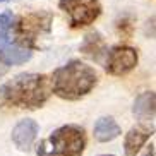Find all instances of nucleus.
Here are the masks:
<instances>
[{
    "mask_svg": "<svg viewBox=\"0 0 156 156\" xmlns=\"http://www.w3.org/2000/svg\"><path fill=\"white\" fill-rule=\"evenodd\" d=\"M81 51H83L84 55L91 57V58H94V60H101V57L108 53L105 40H103L101 34H98V33H89V34L84 38L83 45H81Z\"/></svg>",
    "mask_w": 156,
    "mask_h": 156,
    "instance_id": "12",
    "label": "nucleus"
},
{
    "mask_svg": "<svg viewBox=\"0 0 156 156\" xmlns=\"http://www.w3.org/2000/svg\"><path fill=\"white\" fill-rule=\"evenodd\" d=\"M51 93L67 101H77L94 89L98 72L81 60H70L53 72L50 79Z\"/></svg>",
    "mask_w": 156,
    "mask_h": 156,
    "instance_id": "2",
    "label": "nucleus"
},
{
    "mask_svg": "<svg viewBox=\"0 0 156 156\" xmlns=\"http://www.w3.org/2000/svg\"><path fill=\"white\" fill-rule=\"evenodd\" d=\"M132 113L139 120V125L154 129V93L153 91L141 93L134 101Z\"/></svg>",
    "mask_w": 156,
    "mask_h": 156,
    "instance_id": "9",
    "label": "nucleus"
},
{
    "mask_svg": "<svg viewBox=\"0 0 156 156\" xmlns=\"http://www.w3.org/2000/svg\"><path fill=\"white\" fill-rule=\"evenodd\" d=\"M38 130H40V125H38L36 120L33 119L21 120L12 129V142L21 151H29L38 137Z\"/></svg>",
    "mask_w": 156,
    "mask_h": 156,
    "instance_id": "8",
    "label": "nucleus"
},
{
    "mask_svg": "<svg viewBox=\"0 0 156 156\" xmlns=\"http://www.w3.org/2000/svg\"><path fill=\"white\" fill-rule=\"evenodd\" d=\"M93 134L98 142H110L122 134V129L113 120V117H100L94 124Z\"/></svg>",
    "mask_w": 156,
    "mask_h": 156,
    "instance_id": "11",
    "label": "nucleus"
},
{
    "mask_svg": "<svg viewBox=\"0 0 156 156\" xmlns=\"http://www.w3.org/2000/svg\"><path fill=\"white\" fill-rule=\"evenodd\" d=\"M86 147V132L81 125L67 124L55 129L38 144V156H83Z\"/></svg>",
    "mask_w": 156,
    "mask_h": 156,
    "instance_id": "3",
    "label": "nucleus"
},
{
    "mask_svg": "<svg viewBox=\"0 0 156 156\" xmlns=\"http://www.w3.org/2000/svg\"><path fill=\"white\" fill-rule=\"evenodd\" d=\"M51 16L50 14H29L23 16L12 23V31L19 45L31 50V46L36 45V40L41 34L50 31Z\"/></svg>",
    "mask_w": 156,
    "mask_h": 156,
    "instance_id": "5",
    "label": "nucleus"
},
{
    "mask_svg": "<svg viewBox=\"0 0 156 156\" xmlns=\"http://www.w3.org/2000/svg\"><path fill=\"white\" fill-rule=\"evenodd\" d=\"M103 156H113V154H103Z\"/></svg>",
    "mask_w": 156,
    "mask_h": 156,
    "instance_id": "14",
    "label": "nucleus"
},
{
    "mask_svg": "<svg viewBox=\"0 0 156 156\" xmlns=\"http://www.w3.org/2000/svg\"><path fill=\"white\" fill-rule=\"evenodd\" d=\"M12 23L14 16L10 12L0 14V62L5 65H21L31 58V50L17 43Z\"/></svg>",
    "mask_w": 156,
    "mask_h": 156,
    "instance_id": "4",
    "label": "nucleus"
},
{
    "mask_svg": "<svg viewBox=\"0 0 156 156\" xmlns=\"http://www.w3.org/2000/svg\"><path fill=\"white\" fill-rule=\"evenodd\" d=\"M58 7L69 14L72 28H86L101 14L100 0H60Z\"/></svg>",
    "mask_w": 156,
    "mask_h": 156,
    "instance_id": "6",
    "label": "nucleus"
},
{
    "mask_svg": "<svg viewBox=\"0 0 156 156\" xmlns=\"http://www.w3.org/2000/svg\"><path fill=\"white\" fill-rule=\"evenodd\" d=\"M142 156H154V142H151L149 146H146V149H144Z\"/></svg>",
    "mask_w": 156,
    "mask_h": 156,
    "instance_id": "13",
    "label": "nucleus"
},
{
    "mask_svg": "<svg viewBox=\"0 0 156 156\" xmlns=\"http://www.w3.org/2000/svg\"><path fill=\"white\" fill-rule=\"evenodd\" d=\"M50 94L51 83L45 74H19L0 87V98L5 105L28 110L41 108Z\"/></svg>",
    "mask_w": 156,
    "mask_h": 156,
    "instance_id": "1",
    "label": "nucleus"
},
{
    "mask_svg": "<svg viewBox=\"0 0 156 156\" xmlns=\"http://www.w3.org/2000/svg\"><path fill=\"white\" fill-rule=\"evenodd\" d=\"M153 129L142 127V125H136L125 134L124 137V153L125 156H136L139 151H141L146 141L151 137Z\"/></svg>",
    "mask_w": 156,
    "mask_h": 156,
    "instance_id": "10",
    "label": "nucleus"
},
{
    "mask_svg": "<svg viewBox=\"0 0 156 156\" xmlns=\"http://www.w3.org/2000/svg\"><path fill=\"white\" fill-rule=\"evenodd\" d=\"M0 2H7V0H0Z\"/></svg>",
    "mask_w": 156,
    "mask_h": 156,
    "instance_id": "15",
    "label": "nucleus"
},
{
    "mask_svg": "<svg viewBox=\"0 0 156 156\" xmlns=\"http://www.w3.org/2000/svg\"><path fill=\"white\" fill-rule=\"evenodd\" d=\"M137 50L127 45L113 46L106 53V65L105 69L112 76H125L127 72L137 65Z\"/></svg>",
    "mask_w": 156,
    "mask_h": 156,
    "instance_id": "7",
    "label": "nucleus"
}]
</instances>
